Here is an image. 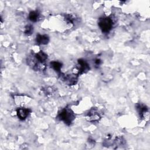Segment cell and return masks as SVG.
Returning a JSON list of instances; mask_svg holds the SVG:
<instances>
[{
	"mask_svg": "<svg viewBox=\"0 0 150 150\" xmlns=\"http://www.w3.org/2000/svg\"><path fill=\"white\" fill-rule=\"evenodd\" d=\"M58 118L67 125H70L75 118V115L70 109L66 108L59 112Z\"/></svg>",
	"mask_w": 150,
	"mask_h": 150,
	"instance_id": "cell-1",
	"label": "cell"
},
{
	"mask_svg": "<svg viewBox=\"0 0 150 150\" xmlns=\"http://www.w3.org/2000/svg\"><path fill=\"white\" fill-rule=\"evenodd\" d=\"M98 26L103 32H109L113 26V21L109 17H102L98 20Z\"/></svg>",
	"mask_w": 150,
	"mask_h": 150,
	"instance_id": "cell-2",
	"label": "cell"
},
{
	"mask_svg": "<svg viewBox=\"0 0 150 150\" xmlns=\"http://www.w3.org/2000/svg\"><path fill=\"white\" fill-rule=\"evenodd\" d=\"M86 117L87 120L90 121L91 122H94V121H98L101 117L100 115V114L96 108H91L87 113Z\"/></svg>",
	"mask_w": 150,
	"mask_h": 150,
	"instance_id": "cell-3",
	"label": "cell"
},
{
	"mask_svg": "<svg viewBox=\"0 0 150 150\" xmlns=\"http://www.w3.org/2000/svg\"><path fill=\"white\" fill-rule=\"evenodd\" d=\"M136 109L141 118H145L148 117L149 113H148V109L147 107L142 104H137L136 106Z\"/></svg>",
	"mask_w": 150,
	"mask_h": 150,
	"instance_id": "cell-4",
	"label": "cell"
},
{
	"mask_svg": "<svg viewBox=\"0 0 150 150\" xmlns=\"http://www.w3.org/2000/svg\"><path fill=\"white\" fill-rule=\"evenodd\" d=\"M30 112V110L25 107H20L16 110V114L21 120H25Z\"/></svg>",
	"mask_w": 150,
	"mask_h": 150,
	"instance_id": "cell-5",
	"label": "cell"
},
{
	"mask_svg": "<svg viewBox=\"0 0 150 150\" xmlns=\"http://www.w3.org/2000/svg\"><path fill=\"white\" fill-rule=\"evenodd\" d=\"M77 68L80 74H83L87 72L90 69L87 63L82 59L79 60Z\"/></svg>",
	"mask_w": 150,
	"mask_h": 150,
	"instance_id": "cell-6",
	"label": "cell"
},
{
	"mask_svg": "<svg viewBox=\"0 0 150 150\" xmlns=\"http://www.w3.org/2000/svg\"><path fill=\"white\" fill-rule=\"evenodd\" d=\"M63 80L69 85H74L77 83V77L75 74H67L63 77Z\"/></svg>",
	"mask_w": 150,
	"mask_h": 150,
	"instance_id": "cell-7",
	"label": "cell"
},
{
	"mask_svg": "<svg viewBox=\"0 0 150 150\" xmlns=\"http://www.w3.org/2000/svg\"><path fill=\"white\" fill-rule=\"evenodd\" d=\"M49 38L46 35H38L36 38V42L38 45H46L48 43Z\"/></svg>",
	"mask_w": 150,
	"mask_h": 150,
	"instance_id": "cell-8",
	"label": "cell"
},
{
	"mask_svg": "<svg viewBox=\"0 0 150 150\" xmlns=\"http://www.w3.org/2000/svg\"><path fill=\"white\" fill-rule=\"evenodd\" d=\"M37 60L42 63H45L46 60L47 59V55L44 53L43 51H40L36 53L34 56Z\"/></svg>",
	"mask_w": 150,
	"mask_h": 150,
	"instance_id": "cell-9",
	"label": "cell"
},
{
	"mask_svg": "<svg viewBox=\"0 0 150 150\" xmlns=\"http://www.w3.org/2000/svg\"><path fill=\"white\" fill-rule=\"evenodd\" d=\"M40 14L37 11H31L29 14V19L32 22H37L39 19Z\"/></svg>",
	"mask_w": 150,
	"mask_h": 150,
	"instance_id": "cell-10",
	"label": "cell"
},
{
	"mask_svg": "<svg viewBox=\"0 0 150 150\" xmlns=\"http://www.w3.org/2000/svg\"><path fill=\"white\" fill-rule=\"evenodd\" d=\"M51 67L57 72H60L62 68V63L57 61H53L50 63Z\"/></svg>",
	"mask_w": 150,
	"mask_h": 150,
	"instance_id": "cell-11",
	"label": "cell"
},
{
	"mask_svg": "<svg viewBox=\"0 0 150 150\" xmlns=\"http://www.w3.org/2000/svg\"><path fill=\"white\" fill-rule=\"evenodd\" d=\"M33 31V28L31 25H27L25 27V34L27 35H30L32 33Z\"/></svg>",
	"mask_w": 150,
	"mask_h": 150,
	"instance_id": "cell-12",
	"label": "cell"
},
{
	"mask_svg": "<svg viewBox=\"0 0 150 150\" xmlns=\"http://www.w3.org/2000/svg\"><path fill=\"white\" fill-rule=\"evenodd\" d=\"M45 92L47 94H50L53 93V90L52 89V87H47L46 89L45 90Z\"/></svg>",
	"mask_w": 150,
	"mask_h": 150,
	"instance_id": "cell-13",
	"label": "cell"
},
{
	"mask_svg": "<svg viewBox=\"0 0 150 150\" xmlns=\"http://www.w3.org/2000/svg\"><path fill=\"white\" fill-rule=\"evenodd\" d=\"M100 63H101V61H100V60H99V59H97L96 61H95V63H96V65H100Z\"/></svg>",
	"mask_w": 150,
	"mask_h": 150,
	"instance_id": "cell-14",
	"label": "cell"
}]
</instances>
